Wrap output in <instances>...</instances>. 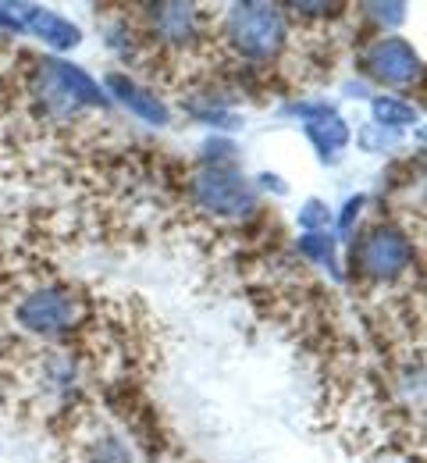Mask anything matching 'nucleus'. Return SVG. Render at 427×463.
<instances>
[{"label": "nucleus", "instance_id": "14", "mask_svg": "<svg viewBox=\"0 0 427 463\" xmlns=\"http://www.w3.org/2000/svg\"><path fill=\"white\" fill-rule=\"evenodd\" d=\"M357 143H360V150H364V154H385V150L399 146V132H392V128H381V125L367 121L364 128L357 132Z\"/></svg>", "mask_w": 427, "mask_h": 463}, {"label": "nucleus", "instance_id": "4", "mask_svg": "<svg viewBox=\"0 0 427 463\" xmlns=\"http://www.w3.org/2000/svg\"><path fill=\"white\" fill-rule=\"evenodd\" d=\"M413 264H417V242L395 222H377L360 232L353 242V257H349V268L374 286H392L406 279Z\"/></svg>", "mask_w": 427, "mask_h": 463}, {"label": "nucleus", "instance_id": "10", "mask_svg": "<svg viewBox=\"0 0 427 463\" xmlns=\"http://www.w3.org/2000/svg\"><path fill=\"white\" fill-rule=\"evenodd\" d=\"M303 136L310 139V146L317 150V157H320L324 165H335L339 154L353 143V128H349V121L339 115V111L320 118V121H306Z\"/></svg>", "mask_w": 427, "mask_h": 463}, {"label": "nucleus", "instance_id": "6", "mask_svg": "<svg viewBox=\"0 0 427 463\" xmlns=\"http://www.w3.org/2000/svg\"><path fill=\"white\" fill-rule=\"evenodd\" d=\"M360 71L370 82L388 86V90H403L421 82L424 75V61L417 54V47L406 36L395 33H377L364 51H360Z\"/></svg>", "mask_w": 427, "mask_h": 463}, {"label": "nucleus", "instance_id": "3", "mask_svg": "<svg viewBox=\"0 0 427 463\" xmlns=\"http://www.w3.org/2000/svg\"><path fill=\"white\" fill-rule=\"evenodd\" d=\"M189 203L214 222H249L260 211L256 182L236 165H207L189 175Z\"/></svg>", "mask_w": 427, "mask_h": 463}, {"label": "nucleus", "instance_id": "17", "mask_svg": "<svg viewBox=\"0 0 427 463\" xmlns=\"http://www.w3.org/2000/svg\"><path fill=\"white\" fill-rule=\"evenodd\" d=\"M282 115L285 118H300V121H320V118L335 115V104H328V100H289L285 108H282Z\"/></svg>", "mask_w": 427, "mask_h": 463}, {"label": "nucleus", "instance_id": "12", "mask_svg": "<svg viewBox=\"0 0 427 463\" xmlns=\"http://www.w3.org/2000/svg\"><path fill=\"white\" fill-rule=\"evenodd\" d=\"M370 118L381 128L403 132L410 125H421V108H413L410 100H403L395 93H377V97H370Z\"/></svg>", "mask_w": 427, "mask_h": 463}, {"label": "nucleus", "instance_id": "1", "mask_svg": "<svg viewBox=\"0 0 427 463\" xmlns=\"http://www.w3.org/2000/svg\"><path fill=\"white\" fill-rule=\"evenodd\" d=\"M221 40L246 64H271L285 54L292 29L282 4L246 0L221 14Z\"/></svg>", "mask_w": 427, "mask_h": 463}, {"label": "nucleus", "instance_id": "9", "mask_svg": "<svg viewBox=\"0 0 427 463\" xmlns=\"http://www.w3.org/2000/svg\"><path fill=\"white\" fill-rule=\"evenodd\" d=\"M18 18H22V29L32 33L43 47H51L54 54H64V51H75L82 43V29L64 18L61 11L54 7H40V4H18Z\"/></svg>", "mask_w": 427, "mask_h": 463}, {"label": "nucleus", "instance_id": "20", "mask_svg": "<svg viewBox=\"0 0 427 463\" xmlns=\"http://www.w3.org/2000/svg\"><path fill=\"white\" fill-rule=\"evenodd\" d=\"M0 29L4 33H25L18 18V4H0Z\"/></svg>", "mask_w": 427, "mask_h": 463}, {"label": "nucleus", "instance_id": "7", "mask_svg": "<svg viewBox=\"0 0 427 463\" xmlns=\"http://www.w3.org/2000/svg\"><path fill=\"white\" fill-rule=\"evenodd\" d=\"M146 22V36L168 51H192L203 40V11L196 4H182V0H164V4H150L143 11Z\"/></svg>", "mask_w": 427, "mask_h": 463}, {"label": "nucleus", "instance_id": "18", "mask_svg": "<svg viewBox=\"0 0 427 463\" xmlns=\"http://www.w3.org/2000/svg\"><path fill=\"white\" fill-rule=\"evenodd\" d=\"M364 207H367L364 193H360V196H349V200L342 203V211L331 218L335 232H339V235H353V232H357V222H360V214H364Z\"/></svg>", "mask_w": 427, "mask_h": 463}, {"label": "nucleus", "instance_id": "19", "mask_svg": "<svg viewBox=\"0 0 427 463\" xmlns=\"http://www.w3.org/2000/svg\"><path fill=\"white\" fill-rule=\"evenodd\" d=\"M207 165H236V143L228 139H207L200 146V168Z\"/></svg>", "mask_w": 427, "mask_h": 463}, {"label": "nucleus", "instance_id": "15", "mask_svg": "<svg viewBox=\"0 0 427 463\" xmlns=\"http://www.w3.org/2000/svg\"><path fill=\"white\" fill-rule=\"evenodd\" d=\"M331 218H335V211L324 200H317V196H310L303 207H300V214H296V222H300L303 232H328Z\"/></svg>", "mask_w": 427, "mask_h": 463}, {"label": "nucleus", "instance_id": "16", "mask_svg": "<svg viewBox=\"0 0 427 463\" xmlns=\"http://www.w3.org/2000/svg\"><path fill=\"white\" fill-rule=\"evenodd\" d=\"M360 14L385 33V29H395L399 22H406V4H360Z\"/></svg>", "mask_w": 427, "mask_h": 463}, {"label": "nucleus", "instance_id": "8", "mask_svg": "<svg viewBox=\"0 0 427 463\" xmlns=\"http://www.w3.org/2000/svg\"><path fill=\"white\" fill-rule=\"evenodd\" d=\"M104 93H107V100L115 97L128 115H135L139 121H146V125H157V128L172 125V108H168L150 86H143L139 79H132V75H125V71H107Z\"/></svg>", "mask_w": 427, "mask_h": 463}, {"label": "nucleus", "instance_id": "21", "mask_svg": "<svg viewBox=\"0 0 427 463\" xmlns=\"http://www.w3.org/2000/svg\"><path fill=\"white\" fill-rule=\"evenodd\" d=\"M256 182H260V185H256V193H260V189H274V193H278V196H282V193H289V185H285V182H282V175H271V172H264V175H260V178H256Z\"/></svg>", "mask_w": 427, "mask_h": 463}, {"label": "nucleus", "instance_id": "5", "mask_svg": "<svg viewBox=\"0 0 427 463\" xmlns=\"http://www.w3.org/2000/svg\"><path fill=\"white\" fill-rule=\"evenodd\" d=\"M86 321V299L71 286H36L14 303V325L36 339H64Z\"/></svg>", "mask_w": 427, "mask_h": 463}, {"label": "nucleus", "instance_id": "11", "mask_svg": "<svg viewBox=\"0 0 427 463\" xmlns=\"http://www.w3.org/2000/svg\"><path fill=\"white\" fill-rule=\"evenodd\" d=\"M82 460L86 463H132V449L107 428V424H89L82 431Z\"/></svg>", "mask_w": 427, "mask_h": 463}, {"label": "nucleus", "instance_id": "13", "mask_svg": "<svg viewBox=\"0 0 427 463\" xmlns=\"http://www.w3.org/2000/svg\"><path fill=\"white\" fill-rule=\"evenodd\" d=\"M296 253L310 260V264H317V268H324V271H331L335 279H342V264H339V239L331 235V232H300V239H296Z\"/></svg>", "mask_w": 427, "mask_h": 463}, {"label": "nucleus", "instance_id": "2", "mask_svg": "<svg viewBox=\"0 0 427 463\" xmlns=\"http://www.w3.org/2000/svg\"><path fill=\"white\" fill-rule=\"evenodd\" d=\"M29 97L51 118H71L79 111H107L111 100L104 86L79 64L64 58L32 61L29 71Z\"/></svg>", "mask_w": 427, "mask_h": 463}]
</instances>
